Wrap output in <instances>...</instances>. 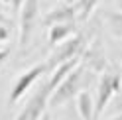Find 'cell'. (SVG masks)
<instances>
[{"label": "cell", "mask_w": 122, "mask_h": 120, "mask_svg": "<svg viewBox=\"0 0 122 120\" xmlns=\"http://www.w3.org/2000/svg\"><path fill=\"white\" fill-rule=\"evenodd\" d=\"M75 102H77L81 120H95V99L89 91H81L75 99Z\"/></svg>", "instance_id": "9"}, {"label": "cell", "mask_w": 122, "mask_h": 120, "mask_svg": "<svg viewBox=\"0 0 122 120\" xmlns=\"http://www.w3.org/2000/svg\"><path fill=\"white\" fill-rule=\"evenodd\" d=\"M8 57H10V47H2L0 49V69H2V65L6 63Z\"/></svg>", "instance_id": "14"}, {"label": "cell", "mask_w": 122, "mask_h": 120, "mask_svg": "<svg viewBox=\"0 0 122 120\" xmlns=\"http://www.w3.org/2000/svg\"><path fill=\"white\" fill-rule=\"evenodd\" d=\"M51 69H49V65L47 61H43V63H37L34 67H30V69L26 73H22L20 77L16 79V83L12 85L10 89V95H8V104H16L22 96H24L30 89H32L37 81H40L41 77H45V75H49Z\"/></svg>", "instance_id": "4"}, {"label": "cell", "mask_w": 122, "mask_h": 120, "mask_svg": "<svg viewBox=\"0 0 122 120\" xmlns=\"http://www.w3.org/2000/svg\"><path fill=\"white\" fill-rule=\"evenodd\" d=\"M47 43L51 47L63 43L65 40H69L71 35L77 34V22H63V24H53L47 28Z\"/></svg>", "instance_id": "8"}, {"label": "cell", "mask_w": 122, "mask_h": 120, "mask_svg": "<svg viewBox=\"0 0 122 120\" xmlns=\"http://www.w3.org/2000/svg\"><path fill=\"white\" fill-rule=\"evenodd\" d=\"M18 26H20V35H18V45L24 51L26 45L30 43V37L34 34V28L40 20V0H26L22 10L18 14Z\"/></svg>", "instance_id": "6"}, {"label": "cell", "mask_w": 122, "mask_h": 120, "mask_svg": "<svg viewBox=\"0 0 122 120\" xmlns=\"http://www.w3.org/2000/svg\"><path fill=\"white\" fill-rule=\"evenodd\" d=\"M120 87H122V75L120 73H104V75H101L98 85H97V95H95V120L101 118V114L106 108V104L120 91Z\"/></svg>", "instance_id": "5"}, {"label": "cell", "mask_w": 122, "mask_h": 120, "mask_svg": "<svg viewBox=\"0 0 122 120\" xmlns=\"http://www.w3.org/2000/svg\"><path fill=\"white\" fill-rule=\"evenodd\" d=\"M0 26H12V20L6 16L4 12H0Z\"/></svg>", "instance_id": "15"}, {"label": "cell", "mask_w": 122, "mask_h": 120, "mask_svg": "<svg viewBox=\"0 0 122 120\" xmlns=\"http://www.w3.org/2000/svg\"><path fill=\"white\" fill-rule=\"evenodd\" d=\"M110 120H122V114H120V116H114V118H110Z\"/></svg>", "instance_id": "17"}, {"label": "cell", "mask_w": 122, "mask_h": 120, "mask_svg": "<svg viewBox=\"0 0 122 120\" xmlns=\"http://www.w3.org/2000/svg\"><path fill=\"white\" fill-rule=\"evenodd\" d=\"M101 2V0H75V6H77L79 10V20H87L91 14H93V10L97 8V4Z\"/></svg>", "instance_id": "10"}, {"label": "cell", "mask_w": 122, "mask_h": 120, "mask_svg": "<svg viewBox=\"0 0 122 120\" xmlns=\"http://www.w3.org/2000/svg\"><path fill=\"white\" fill-rule=\"evenodd\" d=\"M40 120H51V116H49V114H47V112H45V114H43V116H41V118H40Z\"/></svg>", "instance_id": "16"}, {"label": "cell", "mask_w": 122, "mask_h": 120, "mask_svg": "<svg viewBox=\"0 0 122 120\" xmlns=\"http://www.w3.org/2000/svg\"><path fill=\"white\" fill-rule=\"evenodd\" d=\"M77 20H79V10H77V6H75V2H63V4H59L57 8H53V10H49L47 14H45L41 24L45 28H49L53 24L77 22Z\"/></svg>", "instance_id": "7"}, {"label": "cell", "mask_w": 122, "mask_h": 120, "mask_svg": "<svg viewBox=\"0 0 122 120\" xmlns=\"http://www.w3.org/2000/svg\"><path fill=\"white\" fill-rule=\"evenodd\" d=\"M91 81V71L87 65L79 63L73 71L63 77V81L55 87V91L49 96V106H63L65 102L77 99L81 91H85V85Z\"/></svg>", "instance_id": "2"}, {"label": "cell", "mask_w": 122, "mask_h": 120, "mask_svg": "<svg viewBox=\"0 0 122 120\" xmlns=\"http://www.w3.org/2000/svg\"><path fill=\"white\" fill-rule=\"evenodd\" d=\"M10 34H12V26H0V43L8 41Z\"/></svg>", "instance_id": "13"}, {"label": "cell", "mask_w": 122, "mask_h": 120, "mask_svg": "<svg viewBox=\"0 0 122 120\" xmlns=\"http://www.w3.org/2000/svg\"><path fill=\"white\" fill-rule=\"evenodd\" d=\"M79 63H81V57L71 59V61L59 65L53 73H49V77L43 79L41 85L34 91L32 96H30V100L26 102V106L18 112L16 120H40V118L45 114V108L49 106V96H51L53 91H55V87L63 81L65 75L69 73V71H73Z\"/></svg>", "instance_id": "1"}, {"label": "cell", "mask_w": 122, "mask_h": 120, "mask_svg": "<svg viewBox=\"0 0 122 120\" xmlns=\"http://www.w3.org/2000/svg\"><path fill=\"white\" fill-rule=\"evenodd\" d=\"M65 2H75V0H65Z\"/></svg>", "instance_id": "18"}, {"label": "cell", "mask_w": 122, "mask_h": 120, "mask_svg": "<svg viewBox=\"0 0 122 120\" xmlns=\"http://www.w3.org/2000/svg\"><path fill=\"white\" fill-rule=\"evenodd\" d=\"M4 2L10 6V10H12L14 14H20V10H22V6H24L26 0H4Z\"/></svg>", "instance_id": "12"}, {"label": "cell", "mask_w": 122, "mask_h": 120, "mask_svg": "<svg viewBox=\"0 0 122 120\" xmlns=\"http://www.w3.org/2000/svg\"><path fill=\"white\" fill-rule=\"evenodd\" d=\"M0 49H2V45H0Z\"/></svg>", "instance_id": "19"}, {"label": "cell", "mask_w": 122, "mask_h": 120, "mask_svg": "<svg viewBox=\"0 0 122 120\" xmlns=\"http://www.w3.org/2000/svg\"><path fill=\"white\" fill-rule=\"evenodd\" d=\"M106 20H108L112 34L122 40V12H106Z\"/></svg>", "instance_id": "11"}, {"label": "cell", "mask_w": 122, "mask_h": 120, "mask_svg": "<svg viewBox=\"0 0 122 120\" xmlns=\"http://www.w3.org/2000/svg\"><path fill=\"white\" fill-rule=\"evenodd\" d=\"M85 49H87V35H83V34H75V35L69 37V40H65L63 43L55 45V49L51 51V55L45 59V61H47L49 69H51V73H53L59 65H63V63H67V61H71V59L83 57Z\"/></svg>", "instance_id": "3"}]
</instances>
